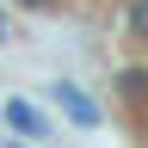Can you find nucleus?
<instances>
[{"label":"nucleus","mask_w":148,"mask_h":148,"mask_svg":"<svg viewBox=\"0 0 148 148\" xmlns=\"http://www.w3.org/2000/svg\"><path fill=\"white\" fill-rule=\"evenodd\" d=\"M6 117H12L18 130H25V136H37V130H43V117H37V105H25V99H12V105H6Z\"/></svg>","instance_id":"obj_1"}]
</instances>
